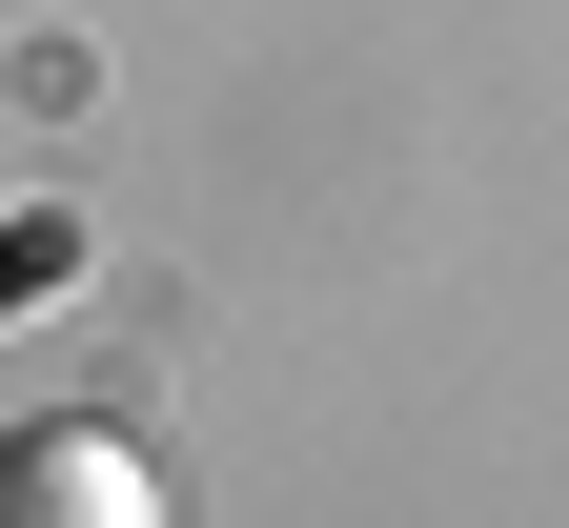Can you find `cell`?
<instances>
[{"instance_id":"1","label":"cell","mask_w":569,"mask_h":528,"mask_svg":"<svg viewBox=\"0 0 569 528\" xmlns=\"http://www.w3.org/2000/svg\"><path fill=\"white\" fill-rule=\"evenodd\" d=\"M0 528H163V468L122 427H0Z\"/></svg>"},{"instance_id":"2","label":"cell","mask_w":569,"mask_h":528,"mask_svg":"<svg viewBox=\"0 0 569 528\" xmlns=\"http://www.w3.org/2000/svg\"><path fill=\"white\" fill-rule=\"evenodd\" d=\"M82 265V223H0V306H21V285H61Z\"/></svg>"}]
</instances>
